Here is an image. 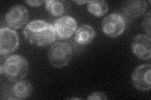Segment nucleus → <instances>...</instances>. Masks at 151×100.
I'll list each match as a JSON object with an SVG mask.
<instances>
[{
    "label": "nucleus",
    "mask_w": 151,
    "mask_h": 100,
    "mask_svg": "<svg viewBox=\"0 0 151 100\" xmlns=\"http://www.w3.org/2000/svg\"><path fill=\"white\" fill-rule=\"evenodd\" d=\"M32 83L26 80L18 81L12 88V93L16 99H23L29 97L32 93Z\"/></svg>",
    "instance_id": "obj_13"
},
{
    "label": "nucleus",
    "mask_w": 151,
    "mask_h": 100,
    "mask_svg": "<svg viewBox=\"0 0 151 100\" xmlns=\"http://www.w3.org/2000/svg\"><path fill=\"white\" fill-rule=\"evenodd\" d=\"M28 12L22 5L17 4L12 6L7 12L5 20L7 25L14 29H20L28 21Z\"/></svg>",
    "instance_id": "obj_7"
},
{
    "label": "nucleus",
    "mask_w": 151,
    "mask_h": 100,
    "mask_svg": "<svg viewBox=\"0 0 151 100\" xmlns=\"http://www.w3.org/2000/svg\"><path fill=\"white\" fill-rule=\"evenodd\" d=\"M19 45L17 33L9 28H1L0 30V54L6 56L15 51Z\"/></svg>",
    "instance_id": "obj_5"
},
{
    "label": "nucleus",
    "mask_w": 151,
    "mask_h": 100,
    "mask_svg": "<svg viewBox=\"0 0 151 100\" xmlns=\"http://www.w3.org/2000/svg\"><path fill=\"white\" fill-rule=\"evenodd\" d=\"M108 4L103 0H93L88 3V11L92 15L96 17H101L105 15L108 10Z\"/></svg>",
    "instance_id": "obj_14"
},
{
    "label": "nucleus",
    "mask_w": 151,
    "mask_h": 100,
    "mask_svg": "<svg viewBox=\"0 0 151 100\" xmlns=\"http://www.w3.org/2000/svg\"><path fill=\"white\" fill-rule=\"evenodd\" d=\"M150 42V36L144 34L137 35L132 43V52L139 59H150L151 56Z\"/></svg>",
    "instance_id": "obj_9"
},
{
    "label": "nucleus",
    "mask_w": 151,
    "mask_h": 100,
    "mask_svg": "<svg viewBox=\"0 0 151 100\" xmlns=\"http://www.w3.org/2000/svg\"><path fill=\"white\" fill-rule=\"evenodd\" d=\"M72 47L67 42H57L51 46L48 51L50 64L57 68L67 66L72 58Z\"/></svg>",
    "instance_id": "obj_3"
},
{
    "label": "nucleus",
    "mask_w": 151,
    "mask_h": 100,
    "mask_svg": "<svg viewBox=\"0 0 151 100\" xmlns=\"http://www.w3.org/2000/svg\"><path fill=\"white\" fill-rule=\"evenodd\" d=\"M147 8V3L143 0H132L124 2L122 9L125 16L134 19L142 15Z\"/></svg>",
    "instance_id": "obj_10"
},
{
    "label": "nucleus",
    "mask_w": 151,
    "mask_h": 100,
    "mask_svg": "<svg viewBox=\"0 0 151 100\" xmlns=\"http://www.w3.org/2000/svg\"><path fill=\"white\" fill-rule=\"evenodd\" d=\"M28 5L33 6V7H38L41 6L42 3H45L44 1H38V0H36V1H25Z\"/></svg>",
    "instance_id": "obj_17"
},
{
    "label": "nucleus",
    "mask_w": 151,
    "mask_h": 100,
    "mask_svg": "<svg viewBox=\"0 0 151 100\" xmlns=\"http://www.w3.org/2000/svg\"><path fill=\"white\" fill-rule=\"evenodd\" d=\"M88 100H94V99H108V97L106 95L101 92H94L91 94L88 97Z\"/></svg>",
    "instance_id": "obj_16"
},
{
    "label": "nucleus",
    "mask_w": 151,
    "mask_h": 100,
    "mask_svg": "<svg viewBox=\"0 0 151 100\" xmlns=\"http://www.w3.org/2000/svg\"><path fill=\"white\" fill-rule=\"evenodd\" d=\"M151 65L143 64L135 68L132 73V80L134 87L140 91H149L151 89Z\"/></svg>",
    "instance_id": "obj_6"
},
{
    "label": "nucleus",
    "mask_w": 151,
    "mask_h": 100,
    "mask_svg": "<svg viewBox=\"0 0 151 100\" xmlns=\"http://www.w3.org/2000/svg\"><path fill=\"white\" fill-rule=\"evenodd\" d=\"M101 26L103 32L107 36L116 38L125 31V18L120 13H111L104 19Z\"/></svg>",
    "instance_id": "obj_4"
},
{
    "label": "nucleus",
    "mask_w": 151,
    "mask_h": 100,
    "mask_svg": "<svg viewBox=\"0 0 151 100\" xmlns=\"http://www.w3.org/2000/svg\"><path fill=\"white\" fill-rule=\"evenodd\" d=\"M23 33L28 41L39 47L52 44L57 37L54 26L48 22L40 20L28 23Z\"/></svg>",
    "instance_id": "obj_1"
},
{
    "label": "nucleus",
    "mask_w": 151,
    "mask_h": 100,
    "mask_svg": "<svg viewBox=\"0 0 151 100\" xmlns=\"http://www.w3.org/2000/svg\"><path fill=\"white\" fill-rule=\"evenodd\" d=\"M54 26L59 39H68L73 35L77 28V22L73 18L65 16L57 20Z\"/></svg>",
    "instance_id": "obj_8"
},
{
    "label": "nucleus",
    "mask_w": 151,
    "mask_h": 100,
    "mask_svg": "<svg viewBox=\"0 0 151 100\" xmlns=\"http://www.w3.org/2000/svg\"><path fill=\"white\" fill-rule=\"evenodd\" d=\"M28 72L27 60L21 55H12L0 67V73L11 82H18L24 78Z\"/></svg>",
    "instance_id": "obj_2"
},
{
    "label": "nucleus",
    "mask_w": 151,
    "mask_h": 100,
    "mask_svg": "<svg viewBox=\"0 0 151 100\" xmlns=\"http://www.w3.org/2000/svg\"><path fill=\"white\" fill-rule=\"evenodd\" d=\"M89 1H74L75 3H76L78 5H81L84 3H88Z\"/></svg>",
    "instance_id": "obj_18"
},
{
    "label": "nucleus",
    "mask_w": 151,
    "mask_h": 100,
    "mask_svg": "<svg viewBox=\"0 0 151 100\" xmlns=\"http://www.w3.org/2000/svg\"><path fill=\"white\" fill-rule=\"evenodd\" d=\"M94 28L88 25L79 27L75 35V41L80 45H87L93 41L95 37Z\"/></svg>",
    "instance_id": "obj_12"
},
{
    "label": "nucleus",
    "mask_w": 151,
    "mask_h": 100,
    "mask_svg": "<svg viewBox=\"0 0 151 100\" xmlns=\"http://www.w3.org/2000/svg\"><path fill=\"white\" fill-rule=\"evenodd\" d=\"M142 26L143 30L147 33L149 36H150V11H149L145 16L144 20L142 23Z\"/></svg>",
    "instance_id": "obj_15"
},
{
    "label": "nucleus",
    "mask_w": 151,
    "mask_h": 100,
    "mask_svg": "<svg viewBox=\"0 0 151 100\" xmlns=\"http://www.w3.org/2000/svg\"><path fill=\"white\" fill-rule=\"evenodd\" d=\"M45 8L50 15L58 17L61 16L67 13L70 8L69 2L59 0L45 1Z\"/></svg>",
    "instance_id": "obj_11"
}]
</instances>
